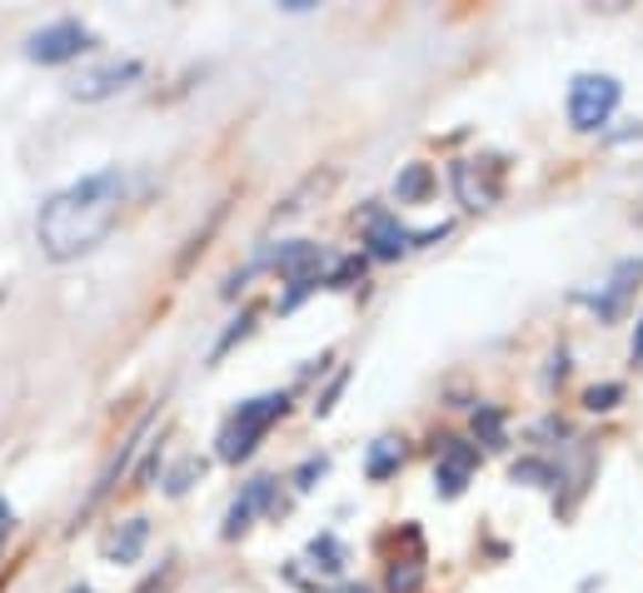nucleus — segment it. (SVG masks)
I'll return each instance as SVG.
<instances>
[{
    "instance_id": "obj_18",
    "label": "nucleus",
    "mask_w": 643,
    "mask_h": 593,
    "mask_svg": "<svg viewBox=\"0 0 643 593\" xmlns=\"http://www.w3.org/2000/svg\"><path fill=\"white\" fill-rule=\"evenodd\" d=\"M509 479L514 483H533V489H549V483H559V474H553L543 459H519L509 469Z\"/></svg>"
},
{
    "instance_id": "obj_3",
    "label": "nucleus",
    "mask_w": 643,
    "mask_h": 593,
    "mask_svg": "<svg viewBox=\"0 0 643 593\" xmlns=\"http://www.w3.org/2000/svg\"><path fill=\"white\" fill-rule=\"evenodd\" d=\"M623 85L613 75H573L569 85V125L573 131H603L609 115L619 111Z\"/></svg>"
},
{
    "instance_id": "obj_17",
    "label": "nucleus",
    "mask_w": 643,
    "mask_h": 593,
    "mask_svg": "<svg viewBox=\"0 0 643 593\" xmlns=\"http://www.w3.org/2000/svg\"><path fill=\"white\" fill-rule=\"evenodd\" d=\"M310 559H314V569L340 573V569H344V543L334 539V533H320V539L310 543Z\"/></svg>"
},
{
    "instance_id": "obj_25",
    "label": "nucleus",
    "mask_w": 643,
    "mask_h": 593,
    "mask_svg": "<svg viewBox=\"0 0 643 593\" xmlns=\"http://www.w3.org/2000/svg\"><path fill=\"white\" fill-rule=\"evenodd\" d=\"M633 360H643V320H639V330H633Z\"/></svg>"
},
{
    "instance_id": "obj_27",
    "label": "nucleus",
    "mask_w": 643,
    "mask_h": 593,
    "mask_svg": "<svg viewBox=\"0 0 643 593\" xmlns=\"http://www.w3.org/2000/svg\"><path fill=\"white\" fill-rule=\"evenodd\" d=\"M6 523H11V503H0V533H6Z\"/></svg>"
},
{
    "instance_id": "obj_9",
    "label": "nucleus",
    "mask_w": 643,
    "mask_h": 593,
    "mask_svg": "<svg viewBox=\"0 0 643 593\" xmlns=\"http://www.w3.org/2000/svg\"><path fill=\"white\" fill-rule=\"evenodd\" d=\"M364 245H370V260H400V254L414 245V235L404 230L394 215H370V225H364Z\"/></svg>"
},
{
    "instance_id": "obj_28",
    "label": "nucleus",
    "mask_w": 643,
    "mask_h": 593,
    "mask_svg": "<svg viewBox=\"0 0 643 593\" xmlns=\"http://www.w3.org/2000/svg\"><path fill=\"white\" fill-rule=\"evenodd\" d=\"M71 593H91V589H71Z\"/></svg>"
},
{
    "instance_id": "obj_4",
    "label": "nucleus",
    "mask_w": 643,
    "mask_h": 593,
    "mask_svg": "<svg viewBox=\"0 0 643 593\" xmlns=\"http://www.w3.org/2000/svg\"><path fill=\"white\" fill-rule=\"evenodd\" d=\"M91 45H95V35L85 31L81 21H55L25 41V55H31L35 65H65V61H81Z\"/></svg>"
},
{
    "instance_id": "obj_22",
    "label": "nucleus",
    "mask_w": 643,
    "mask_h": 593,
    "mask_svg": "<svg viewBox=\"0 0 643 593\" xmlns=\"http://www.w3.org/2000/svg\"><path fill=\"white\" fill-rule=\"evenodd\" d=\"M354 280H364V260H360V254H354V260H340V264H334V274H330L324 284H334V290H350Z\"/></svg>"
},
{
    "instance_id": "obj_7",
    "label": "nucleus",
    "mask_w": 643,
    "mask_h": 593,
    "mask_svg": "<svg viewBox=\"0 0 643 593\" xmlns=\"http://www.w3.org/2000/svg\"><path fill=\"white\" fill-rule=\"evenodd\" d=\"M141 71H145L141 61H111V65H101V71H85L81 81L71 85V95L75 101H111V95L131 91V85L141 81Z\"/></svg>"
},
{
    "instance_id": "obj_11",
    "label": "nucleus",
    "mask_w": 643,
    "mask_h": 593,
    "mask_svg": "<svg viewBox=\"0 0 643 593\" xmlns=\"http://www.w3.org/2000/svg\"><path fill=\"white\" fill-rule=\"evenodd\" d=\"M643 280V260H623L619 264V270H613V280H609V290H603V294H593V314H599V320L603 324H609V320H619V314H623V300H629V294H633V284H639Z\"/></svg>"
},
{
    "instance_id": "obj_23",
    "label": "nucleus",
    "mask_w": 643,
    "mask_h": 593,
    "mask_svg": "<svg viewBox=\"0 0 643 593\" xmlns=\"http://www.w3.org/2000/svg\"><path fill=\"white\" fill-rule=\"evenodd\" d=\"M324 469H330V464H324V459H310L300 474H294V483H300V489H310V479H320Z\"/></svg>"
},
{
    "instance_id": "obj_24",
    "label": "nucleus",
    "mask_w": 643,
    "mask_h": 593,
    "mask_svg": "<svg viewBox=\"0 0 643 593\" xmlns=\"http://www.w3.org/2000/svg\"><path fill=\"white\" fill-rule=\"evenodd\" d=\"M344 379H350V374H340V379H334V384H330V389H324V399H320V404H314V414H330V409H334V399H340Z\"/></svg>"
},
{
    "instance_id": "obj_16",
    "label": "nucleus",
    "mask_w": 643,
    "mask_h": 593,
    "mask_svg": "<svg viewBox=\"0 0 643 593\" xmlns=\"http://www.w3.org/2000/svg\"><path fill=\"white\" fill-rule=\"evenodd\" d=\"M384 589H390V593H419L424 589V563L419 559H394Z\"/></svg>"
},
{
    "instance_id": "obj_13",
    "label": "nucleus",
    "mask_w": 643,
    "mask_h": 593,
    "mask_svg": "<svg viewBox=\"0 0 643 593\" xmlns=\"http://www.w3.org/2000/svg\"><path fill=\"white\" fill-rule=\"evenodd\" d=\"M400 464H404V444L400 439H374L370 459H364V474L380 483V479H390V474H400Z\"/></svg>"
},
{
    "instance_id": "obj_8",
    "label": "nucleus",
    "mask_w": 643,
    "mask_h": 593,
    "mask_svg": "<svg viewBox=\"0 0 643 593\" xmlns=\"http://www.w3.org/2000/svg\"><path fill=\"white\" fill-rule=\"evenodd\" d=\"M324 260H330V254H324L320 245L290 240V245H280V250H274V274H280V280H290V284H320Z\"/></svg>"
},
{
    "instance_id": "obj_14",
    "label": "nucleus",
    "mask_w": 643,
    "mask_h": 593,
    "mask_svg": "<svg viewBox=\"0 0 643 593\" xmlns=\"http://www.w3.org/2000/svg\"><path fill=\"white\" fill-rule=\"evenodd\" d=\"M429 190H434V170H429V165H404L400 180H394V195H400V205L429 200Z\"/></svg>"
},
{
    "instance_id": "obj_6",
    "label": "nucleus",
    "mask_w": 643,
    "mask_h": 593,
    "mask_svg": "<svg viewBox=\"0 0 643 593\" xmlns=\"http://www.w3.org/2000/svg\"><path fill=\"white\" fill-rule=\"evenodd\" d=\"M474 469H479V444L449 439L439 449V464H434V489H439L444 499H459L464 483L474 479Z\"/></svg>"
},
{
    "instance_id": "obj_2",
    "label": "nucleus",
    "mask_w": 643,
    "mask_h": 593,
    "mask_svg": "<svg viewBox=\"0 0 643 593\" xmlns=\"http://www.w3.org/2000/svg\"><path fill=\"white\" fill-rule=\"evenodd\" d=\"M284 409H290V394H260V399H250V404H240V409L225 419V429H220V459L225 464H240V459H250L255 449H260V439L274 429V424L284 419Z\"/></svg>"
},
{
    "instance_id": "obj_15",
    "label": "nucleus",
    "mask_w": 643,
    "mask_h": 593,
    "mask_svg": "<svg viewBox=\"0 0 643 593\" xmlns=\"http://www.w3.org/2000/svg\"><path fill=\"white\" fill-rule=\"evenodd\" d=\"M474 439H479L484 449H504V409L479 404V409H474Z\"/></svg>"
},
{
    "instance_id": "obj_5",
    "label": "nucleus",
    "mask_w": 643,
    "mask_h": 593,
    "mask_svg": "<svg viewBox=\"0 0 643 593\" xmlns=\"http://www.w3.org/2000/svg\"><path fill=\"white\" fill-rule=\"evenodd\" d=\"M454 195L464 210H489L499 200V165L489 160H459L454 165Z\"/></svg>"
},
{
    "instance_id": "obj_19",
    "label": "nucleus",
    "mask_w": 643,
    "mask_h": 593,
    "mask_svg": "<svg viewBox=\"0 0 643 593\" xmlns=\"http://www.w3.org/2000/svg\"><path fill=\"white\" fill-rule=\"evenodd\" d=\"M200 474H205V459H180V464L170 469V479H165V493H175V499H180V493L190 489V483L200 479Z\"/></svg>"
},
{
    "instance_id": "obj_21",
    "label": "nucleus",
    "mask_w": 643,
    "mask_h": 593,
    "mask_svg": "<svg viewBox=\"0 0 643 593\" xmlns=\"http://www.w3.org/2000/svg\"><path fill=\"white\" fill-rule=\"evenodd\" d=\"M250 324H255V314H240V320H235V324H230V330H225V340H220V344H215V354H210V360H225V354H230V350H235V344H240V340H245V334H250Z\"/></svg>"
},
{
    "instance_id": "obj_1",
    "label": "nucleus",
    "mask_w": 643,
    "mask_h": 593,
    "mask_svg": "<svg viewBox=\"0 0 643 593\" xmlns=\"http://www.w3.org/2000/svg\"><path fill=\"white\" fill-rule=\"evenodd\" d=\"M125 210V170L121 165H105V170L81 175L75 185H65L61 195L41 205L35 215V235H41V250L51 260H81L91 254L105 235L115 230Z\"/></svg>"
},
{
    "instance_id": "obj_12",
    "label": "nucleus",
    "mask_w": 643,
    "mask_h": 593,
    "mask_svg": "<svg viewBox=\"0 0 643 593\" xmlns=\"http://www.w3.org/2000/svg\"><path fill=\"white\" fill-rule=\"evenodd\" d=\"M145 543H151V519H125L121 529L105 539V559H111V563H135L145 553Z\"/></svg>"
},
{
    "instance_id": "obj_10",
    "label": "nucleus",
    "mask_w": 643,
    "mask_h": 593,
    "mask_svg": "<svg viewBox=\"0 0 643 593\" xmlns=\"http://www.w3.org/2000/svg\"><path fill=\"white\" fill-rule=\"evenodd\" d=\"M270 499H274V479H250L240 489V499L230 503V513H225V539H240L245 529H250V519L260 509H270Z\"/></svg>"
},
{
    "instance_id": "obj_26",
    "label": "nucleus",
    "mask_w": 643,
    "mask_h": 593,
    "mask_svg": "<svg viewBox=\"0 0 643 593\" xmlns=\"http://www.w3.org/2000/svg\"><path fill=\"white\" fill-rule=\"evenodd\" d=\"M334 593H370V589H364V583H340Z\"/></svg>"
},
{
    "instance_id": "obj_20",
    "label": "nucleus",
    "mask_w": 643,
    "mask_h": 593,
    "mask_svg": "<svg viewBox=\"0 0 643 593\" xmlns=\"http://www.w3.org/2000/svg\"><path fill=\"white\" fill-rule=\"evenodd\" d=\"M619 399H623V384H593V389L583 394V409H589V414H609Z\"/></svg>"
}]
</instances>
